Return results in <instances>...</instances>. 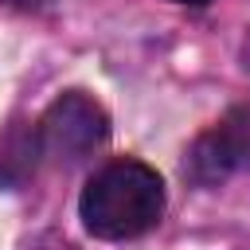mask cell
Returning <instances> with one entry per match:
<instances>
[{"label": "cell", "mask_w": 250, "mask_h": 250, "mask_svg": "<svg viewBox=\"0 0 250 250\" xmlns=\"http://www.w3.org/2000/svg\"><path fill=\"white\" fill-rule=\"evenodd\" d=\"M250 168V102L227 109L219 125H211L184 160V172L195 184H219L230 172Z\"/></svg>", "instance_id": "3"}, {"label": "cell", "mask_w": 250, "mask_h": 250, "mask_svg": "<svg viewBox=\"0 0 250 250\" xmlns=\"http://www.w3.org/2000/svg\"><path fill=\"white\" fill-rule=\"evenodd\" d=\"M242 66H246V70H250V35H246V39H242Z\"/></svg>", "instance_id": "6"}, {"label": "cell", "mask_w": 250, "mask_h": 250, "mask_svg": "<svg viewBox=\"0 0 250 250\" xmlns=\"http://www.w3.org/2000/svg\"><path fill=\"white\" fill-rule=\"evenodd\" d=\"M105 137H109V117L82 90H66L62 98H55L39 121V148L59 164H78L94 156L105 145Z\"/></svg>", "instance_id": "2"}, {"label": "cell", "mask_w": 250, "mask_h": 250, "mask_svg": "<svg viewBox=\"0 0 250 250\" xmlns=\"http://www.w3.org/2000/svg\"><path fill=\"white\" fill-rule=\"evenodd\" d=\"M8 4H16V8H27V12H31V8H43L47 0H8Z\"/></svg>", "instance_id": "5"}, {"label": "cell", "mask_w": 250, "mask_h": 250, "mask_svg": "<svg viewBox=\"0 0 250 250\" xmlns=\"http://www.w3.org/2000/svg\"><path fill=\"white\" fill-rule=\"evenodd\" d=\"M78 215L94 238H137L164 215V184L141 160H113L90 176Z\"/></svg>", "instance_id": "1"}, {"label": "cell", "mask_w": 250, "mask_h": 250, "mask_svg": "<svg viewBox=\"0 0 250 250\" xmlns=\"http://www.w3.org/2000/svg\"><path fill=\"white\" fill-rule=\"evenodd\" d=\"M35 148H39V133L12 129L8 148H4V156H0V184H20V180L35 168Z\"/></svg>", "instance_id": "4"}]
</instances>
